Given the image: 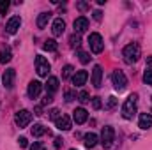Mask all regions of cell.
Returning <instances> with one entry per match:
<instances>
[{"label":"cell","mask_w":152,"mask_h":150,"mask_svg":"<svg viewBox=\"0 0 152 150\" xmlns=\"http://www.w3.org/2000/svg\"><path fill=\"white\" fill-rule=\"evenodd\" d=\"M136 101H138V94H131L124 101V104H122V117L126 120H129V118H133L136 115Z\"/></svg>","instance_id":"1"},{"label":"cell","mask_w":152,"mask_h":150,"mask_svg":"<svg viewBox=\"0 0 152 150\" xmlns=\"http://www.w3.org/2000/svg\"><path fill=\"white\" fill-rule=\"evenodd\" d=\"M122 55H124L126 64H134V62L140 58V46H138L136 42H131V44H127V46L124 48Z\"/></svg>","instance_id":"2"},{"label":"cell","mask_w":152,"mask_h":150,"mask_svg":"<svg viewBox=\"0 0 152 150\" xmlns=\"http://www.w3.org/2000/svg\"><path fill=\"white\" fill-rule=\"evenodd\" d=\"M113 138H115L113 127L104 125V127H103V131H101V145H103L104 149H110V147H112V143H113Z\"/></svg>","instance_id":"3"},{"label":"cell","mask_w":152,"mask_h":150,"mask_svg":"<svg viewBox=\"0 0 152 150\" xmlns=\"http://www.w3.org/2000/svg\"><path fill=\"white\" fill-rule=\"evenodd\" d=\"M14 122H16V125L20 129L21 127H27L32 122V113L28 111V110H20V111L14 115Z\"/></svg>","instance_id":"4"},{"label":"cell","mask_w":152,"mask_h":150,"mask_svg":"<svg viewBox=\"0 0 152 150\" xmlns=\"http://www.w3.org/2000/svg\"><path fill=\"white\" fill-rule=\"evenodd\" d=\"M88 44H90V50H92L94 53H101V51L104 50L103 37H101V34H97V32H94V34L88 36Z\"/></svg>","instance_id":"5"},{"label":"cell","mask_w":152,"mask_h":150,"mask_svg":"<svg viewBox=\"0 0 152 150\" xmlns=\"http://www.w3.org/2000/svg\"><path fill=\"white\" fill-rule=\"evenodd\" d=\"M112 83H113L115 90L122 92V90L126 88V85H127V78H126V74H124L122 71H113V74H112Z\"/></svg>","instance_id":"6"},{"label":"cell","mask_w":152,"mask_h":150,"mask_svg":"<svg viewBox=\"0 0 152 150\" xmlns=\"http://www.w3.org/2000/svg\"><path fill=\"white\" fill-rule=\"evenodd\" d=\"M50 62L42 57V55H37L36 57V71H37L39 76H48V73H50Z\"/></svg>","instance_id":"7"},{"label":"cell","mask_w":152,"mask_h":150,"mask_svg":"<svg viewBox=\"0 0 152 150\" xmlns=\"http://www.w3.org/2000/svg\"><path fill=\"white\" fill-rule=\"evenodd\" d=\"M14 78H16V71L14 69H5L4 71V76H2V83L7 90H11L14 87Z\"/></svg>","instance_id":"8"},{"label":"cell","mask_w":152,"mask_h":150,"mask_svg":"<svg viewBox=\"0 0 152 150\" xmlns=\"http://www.w3.org/2000/svg\"><path fill=\"white\" fill-rule=\"evenodd\" d=\"M20 25H21V18H20V16H12V18L7 21V25H5V32H7V34H16L18 28H20Z\"/></svg>","instance_id":"9"},{"label":"cell","mask_w":152,"mask_h":150,"mask_svg":"<svg viewBox=\"0 0 152 150\" xmlns=\"http://www.w3.org/2000/svg\"><path fill=\"white\" fill-rule=\"evenodd\" d=\"M55 125L58 131H69L71 129V118L67 115H60L57 120H55Z\"/></svg>","instance_id":"10"},{"label":"cell","mask_w":152,"mask_h":150,"mask_svg":"<svg viewBox=\"0 0 152 150\" xmlns=\"http://www.w3.org/2000/svg\"><path fill=\"white\" fill-rule=\"evenodd\" d=\"M73 27H75V34H81V32H85V30L88 28V20H87L85 16H80V18L75 20Z\"/></svg>","instance_id":"11"},{"label":"cell","mask_w":152,"mask_h":150,"mask_svg":"<svg viewBox=\"0 0 152 150\" xmlns=\"http://www.w3.org/2000/svg\"><path fill=\"white\" fill-rule=\"evenodd\" d=\"M41 88H42V83H41V81H37V79L30 81V85H28V90H27L28 97H30V99H36L39 94H41Z\"/></svg>","instance_id":"12"},{"label":"cell","mask_w":152,"mask_h":150,"mask_svg":"<svg viewBox=\"0 0 152 150\" xmlns=\"http://www.w3.org/2000/svg\"><path fill=\"white\" fill-rule=\"evenodd\" d=\"M58 85H60V83H58V78L50 76V78H48V81H46V85H44V87H46V94L53 95V94L58 90Z\"/></svg>","instance_id":"13"},{"label":"cell","mask_w":152,"mask_h":150,"mask_svg":"<svg viewBox=\"0 0 152 150\" xmlns=\"http://www.w3.org/2000/svg\"><path fill=\"white\" fill-rule=\"evenodd\" d=\"M87 118H88V113H87L85 108H76L75 111H73V120H75L76 124H85Z\"/></svg>","instance_id":"14"},{"label":"cell","mask_w":152,"mask_h":150,"mask_svg":"<svg viewBox=\"0 0 152 150\" xmlns=\"http://www.w3.org/2000/svg\"><path fill=\"white\" fill-rule=\"evenodd\" d=\"M64 30H66V23H64V20H62V18H57V20L53 21V28H51L53 36L58 37V36L64 34Z\"/></svg>","instance_id":"15"},{"label":"cell","mask_w":152,"mask_h":150,"mask_svg":"<svg viewBox=\"0 0 152 150\" xmlns=\"http://www.w3.org/2000/svg\"><path fill=\"white\" fill-rule=\"evenodd\" d=\"M101 79H103V69L101 66H94V71H92V85L96 88L101 87Z\"/></svg>","instance_id":"16"},{"label":"cell","mask_w":152,"mask_h":150,"mask_svg":"<svg viewBox=\"0 0 152 150\" xmlns=\"http://www.w3.org/2000/svg\"><path fill=\"white\" fill-rule=\"evenodd\" d=\"M138 127H140V129H151L152 127V115L151 113H142V115H140Z\"/></svg>","instance_id":"17"},{"label":"cell","mask_w":152,"mask_h":150,"mask_svg":"<svg viewBox=\"0 0 152 150\" xmlns=\"http://www.w3.org/2000/svg\"><path fill=\"white\" fill-rule=\"evenodd\" d=\"M87 79H88V73H87V71H78V73H75V76H73V85L81 87V85L87 83Z\"/></svg>","instance_id":"18"},{"label":"cell","mask_w":152,"mask_h":150,"mask_svg":"<svg viewBox=\"0 0 152 150\" xmlns=\"http://www.w3.org/2000/svg\"><path fill=\"white\" fill-rule=\"evenodd\" d=\"M97 141H99V138H97V134H94V133H87V134L83 136V143H85L87 149H94V147L97 145Z\"/></svg>","instance_id":"19"},{"label":"cell","mask_w":152,"mask_h":150,"mask_svg":"<svg viewBox=\"0 0 152 150\" xmlns=\"http://www.w3.org/2000/svg\"><path fill=\"white\" fill-rule=\"evenodd\" d=\"M11 58H12L11 48H9V46H2V48H0V62H2V64H7V62H11Z\"/></svg>","instance_id":"20"},{"label":"cell","mask_w":152,"mask_h":150,"mask_svg":"<svg viewBox=\"0 0 152 150\" xmlns=\"http://www.w3.org/2000/svg\"><path fill=\"white\" fill-rule=\"evenodd\" d=\"M50 18H51V12H41L37 16V27L39 28H44V27L48 25Z\"/></svg>","instance_id":"21"},{"label":"cell","mask_w":152,"mask_h":150,"mask_svg":"<svg viewBox=\"0 0 152 150\" xmlns=\"http://www.w3.org/2000/svg\"><path fill=\"white\" fill-rule=\"evenodd\" d=\"M42 50H44V51H57V41H55V39H48V41L42 44Z\"/></svg>","instance_id":"22"},{"label":"cell","mask_w":152,"mask_h":150,"mask_svg":"<svg viewBox=\"0 0 152 150\" xmlns=\"http://www.w3.org/2000/svg\"><path fill=\"white\" fill-rule=\"evenodd\" d=\"M44 133H46V127H44L42 124H34V127H32V134H34L36 138L42 136Z\"/></svg>","instance_id":"23"},{"label":"cell","mask_w":152,"mask_h":150,"mask_svg":"<svg viewBox=\"0 0 152 150\" xmlns=\"http://www.w3.org/2000/svg\"><path fill=\"white\" fill-rule=\"evenodd\" d=\"M69 44H71V48H78V46L81 44V37H80V34H73V36L69 37Z\"/></svg>","instance_id":"24"},{"label":"cell","mask_w":152,"mask_h":150,"mask_svg":"<svg viewBox=\"0 0 152 150\" xmlns=\"http://www.w3.org/2000/svg\"><path fill=\"white\" fill-rule=\"evenodd\" d=\"M78 57H80V62H81V64H88V62H90V55H88L87 51H81V50H80V51H78Z\"/></svg>","instance_id":"25"},{"label":"cell","mask_w":152,"mask_h":150,"mask_svg":"<svg viewBox=\"0 0 152 150\" xmlns=\"http://www.w3.org/2000/svg\"><path fill=\"white\" fill-rule=\"evenodd\" d=\"M88 97H90V95H88V92H87V90H81V92H80V95H78V99H80V103H83V104L90 101Z\"/></svg>","instance_id":"26"},{"label":"cell","mask_w":152,"mask_h":150,"mask_svg":"<svg viewBox=\"0 0 152 150\" xmlns=\"http://www.w3.org/2000/svg\"><path fill=\"white\" fill-rule=\"evenodd\" d=\"M9 0H0V14H5L7 12V9H9Z\"/></svg>","instance_id":"27"},{"label":"cell","mask_w":152,"mask_h":150,"mask_svg":"<svg viewBox=\"0 0 152 150\" xmlns=\"http://www.w3.org/2000/svg\"><path fill=\"white\" fill-rule=\"evenodd\" d=\"M73 71H75L73 66H66V67L62 69V78H69V76L73 74Z\"/></svg>","instance_id":"28"},{"label":"cell","mask_w":152,"mask_h":150,"mask_svg":"<svg viewBox=\"0 0 152 150\" xmlns=\"http://www.w3.org/2000/svg\"><path fill=\"white\" fill-rule=\"evenodd\" d=\"M143 81H145L147 85H152V69H147V71H145V74H143Z\"/></svg>","instance_id":"29"},{"label":"cell","mask_w":152,"mask_h":150,"mask_svg":"<svg viewBox=\"0 0 152 150\" xmlns=\"http://www.w3.org/2000/svg\"><path fill=\"white\" fill-rule=\"evenodd\" d=\"M103 104H101V97H92V108L94 110H99Z\"/></svg>","instance_id":"30"},{"label":"cell","mask_w":152,"mask_h":150,"mask_svg":"<svg viewBox=\"0 0 152 150\" xmlns=\"http://www.w3.org/2000/svg\"><path fill=\"white\" fill-rule=\"evenodd\" d=\"M115 104H117V99H115V97H108V103H106L104 108H106V110H113Z\"/></svg>","instance_id":"31"},{"label":"cell","mask_w":152,"mask_h":150,"mask_svg":"<svg viewBox=\"0 0 152 150\" xmlns=\"http://www.w3.org/2000/svg\"><path fill=\"white\" fill-rule=\"evenodd\" d=\"M30 150H46V149H44V145H42L41 141H34V143L30 145Z\"/></svg>","instance_id":"32"},{"label":"cell","mask_w":152,"mask_h":150,"mask_svg":"<svg viewBox=\"0 0 152 150\" xmlns=\"http://www.w3.org/2000/svg\"><path fill=\"white\" fill-rule=\"evenodd\" d=\"M76 7H78L80 11H87V9H88L90 5H88L87 2H76Z\"/></svg>","instance_id":"33"},{"label":"cell","mask_w":152,"mask_h":150,"mask_svg":"<svg viewBox=\"0 0 152 150\" xmlns=\"http://www.w3.org/2000/svg\"><path fill=\"white\" fill-rule=\"evenodd\" d=\"M51 101H53V95L46 94V95H44V99H42V103H41V106H46V104H50Z\"/></svg>","instance_id":"34"},{"label":"cell","mask_w":152,"mask_h":150,"mask_svg":"<svg viewBox=\"0 0 152 150\" xmlns=\"http://www.w3.org/2000/svg\"><path fill=\"white\" fill-rule=\"evenodd\" d=\"M58 117H60V111H58L57 108H53V110L50 111V118H51V120H57Z\"/></svg>","instance_id":"35"},{"label":"cell","mask_w":152,"mask_h":150,"mask_svg":"<svg viewBox=\"0 0 152 150\" xmlns=\"http://www.w3.org/2000/svg\"><path fill=\"white\" fill-rule=\"evenodd\" d=\"M75 97H76V94L73 92V90H67V92H66V101H67V103H71Z\"/></svg>","instance_id":"36"},{"label":"cell","mask_w":152,"mask_h":150,"mask_svg":"<svg viewBox=\"0 0 152 150\" xmlns=\"http://www.w3.org/2000/svg\"><path fill=\"white\" fill-rule=\"evenodd\" d=\"M53 141H55V143H53V145H55V149H60V147H62V143H64V140H62V138H55Z\"/></svg>","instance_id":"37"},{"label":"cell","mask_w":152,"mask_h":150,"mask_svg":"<svg viewBox=\"0 0 152 150\" xmlns=\"http://www.w3.org/2000/svg\"><path fill=\"white\" fill-rule=\"evenodd\" d=\"M101 18H103V12L101 11H94V20L96 21H101Z\"/></svg>","instance_id":"38"},{"label":"cell","mask_w":152,"mask_h":150,"mask_svg":"<svg viewBox=\"0 0 152 150\" xmlns=\"http://www.w3.org/2000/svg\"><path fill=\"white\" fill-rule=\"evenodd\" d=\"M18 143H20V147H21V149H25V147L28 145V143H27V138H23V136L18 140Z\"/></svg>","instance_id":"39"},{"label":"cell","mask_w":152,"mask_h":150,"mask_svg":"<svg viewBox=\"0 0 152 150\" xmlns=\"http://www.w3.org/2000/svg\"><path fill=\"white\" fill-rule=\"evenodd\" d=\"M34 113L41 117V115H42V106H41V104H39V106H36V110H34Z\"/></svg>","instance_id":"40"},{"label":"cell","mask_w":152,"mask_h":150,"mask_svg":"<svg viewBox=\"0 0 152 150\" xmlns=\"http://www.w3.org/2000/svg\"><path fill=\"white\" fill-rule=\"evenodd\" d=\"M71 150H76V149H71Z\"/></svg>","instance_id":"41"}]
</instances>
